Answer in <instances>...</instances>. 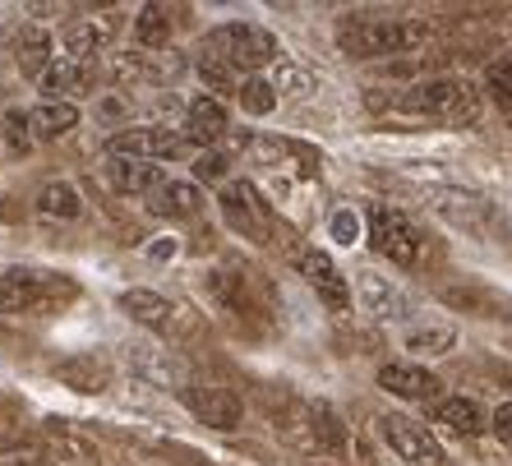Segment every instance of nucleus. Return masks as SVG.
Instances as JSON below:
<instances>
[{"label": "nucleus", "mask_w": 512, "mask_h": 466, "mask_svg": "<svg viewBox=\"0 0 512 466\" xmlns=\"http://www.w3.org/2000/svg\"><path fill=\"white\" fill-rule=\"evenodd\" d=\"M434 28L420 19H342L337 24V42L351 60H374V56H411V51L429 47Z\"/></svg>", "instance_id": "nucleus-1"}, {"label": "nucleus", "mask_w": 512, "mask_h": 466, "mask_svg": "<svg viewBox=\"0 0 512 466\" xmlns=\"http://www.w3.org/2000/svg\"><path fill=\"white\" fill-rule=\"evenodd\" d=\"M393 107L411 111V116L448 120V125H476L485 102H480V88L471 79H425V84L397 93Z\"/></svg>", "instance_id": "nucleus-2"}, {"label": "nucleus", "mask_w": 512, "mask_h": 466, "mask_svg": "<svg viewBox=\"0 0 512 466\" xmlns=\"http://www.w3.org/2000/svg\"><path fill=\"white\" fill-rule=\"evenodd\" d=\"M203 56H217L231 70H263L277 60V37L259 24H222L203 37Z\"/></svg>", "instance_id": "nucleus-3"}, {"label": "nucleus", "mask_w": 512, "mask_h": 466, "mask_svg": "<svg viewBox=\"0 0 512 466\" xmlns=\"http://www.w3.org/2000/svg\"><path fill=\"white\" fill-rule=\"evenodd\" d=\"M365 222H370V245L383 259H393L397 268H416L420 254H425V236H420V227L411 217L388 204H374Z\"/></svg>", "instance_id": "nucleus-4"}, {"label": "nucleus", "mask_w": 512, "mask_h": 466, "mask_svg": "<svg viewBox=\"0 0 512 466\" xmlns=\"http://www.w3.org/2000/svg\"><path fill=\"white\" fill-rule=\"evenodd\" d=\"M286 259L296 263V273L310 282L314 291H319V300L328 305V310H346L351 305V287H346V277L333 268V259L323 250H305V245H291L286 250Z\"/></svg>", "instance_id": "nucleus-5"}, {"label": "nucleus", "mask_w": 512, "mask_h": 466, "mask_svg": "<svg viewBox=\"0 0 512 466\" xmlns=\"http://www.w3.org/2000/svg\"><path fill=\"white\" fill-rule=\"evenodd\" d=\"M222 217L231 222V231H240V236L250 240H268L273 236V213H268V204H263L259 194H254V185H245V180H236V185H227L222 190Z\"/></svg>", "instance_id": "nucleus-6"}, {"label": "nucleus", "mask_w": 512, "mask_h": 466, "mask_svg": "<svg viewBox=\"0 0 512 466\" xmlns=\"http://www.w3.org/2000/svg\"><path fill=\"white\" fill-rule=\"evenodd\" d=\"M383 439H388V448L411 466H439L443 462L439 439H434L425 425H416V420H406V416H383Z\"/></svg>", "instance_id": "nucleus-7"}, {"label": "nucleus", "mask_w": 512, "mask_h": 466, "mask_svg": "<svg viewBox=\"0 0 512 466\" xmlns=\"http://www.w3.org/2000/svg\"><path fill=\"white\" fill-rule=\"evenodd\" d=\"M56 291H74V287H56L42 273H0V314H28V310H47V300Z\"/></svg>", "instance_id": "nucleus-8"}, {"label": "nucleus", "mask_w": 512, "mask_h": 466, "mask_svg": "<svg viewBox=\"0 0 512 466\" xmlns=\"http://www.w3.org/2000/svg\"><path fill=\"white\" fill-rule=\"evenodd\" d=\"M356 300H360V310L374 314V319H411L416 314V300L406 296L397 282H388L383 273H360Z\"/></svg>", "instance_id": "nucleus-9"}, {"label": "nucleus", "mask_w": 512, "mask_h": 466, "mask_svg": "<svg viewBox=\"0 0 512 466\" xmlns=\"http://www.w3.org/2000/svg\"><path fill=\"white\" fill-rule=\"evenodd\" d=\"M185 148V139L171 130H157V125H143V130H125L107 144L111 157H125V162H157V157H176Z\"/></svg>", "instance_id": "nucleus-10"}, {"label": "nucleus", "mask_w": 512, "mask_h": 466, "mask_svg": "<svg viewBox=\"0 0 512 466\" xmlns=\"http://www.w3.org/2000/svg\"><path fill=\"white\" fill-rule=\"evenodd\" d=\"M180 402H185L203 425H213V430H236L240 416H245L240 397L227 393V388H199V383H190V388H180Z\"/></svg>", "instance_id": "nucleus-11"}, {"label": "nucleus", "mask_w": 512, "mask_h": 466, "mask_svg": "<svg viewBox=\"0 0 512 466\" xmlns=\"http://www.w3.org/2000/svg\"><path fill=\"white\" fill-rule=\"evenodd\" d=\"M429 208L462 231H485V222L494 217L489 199H480V194H471V190H434L429 194Z\"/></svg>", "instance_id": "nucleus-12"}, {"label": "nucleus", "mask_w": 512, "mask_h": 466, "mask_svg": "<svg viewBox=\"0 0 512 466\" xmlns=\"http://www.w3.org/2000/svg\"><path fill=\"white\" fill-rule=\"evenodd\" d=\"M300 434H305V443H310V448H319V453H328V457H342L346 443H351V434H346L342 416H337L328 402H310V407H305Z\"/></svg>", "instance_id": "nucleus-13"}, {"label": "nucleus", "mask_w": 512, "mask_h": 466, "mask_svg": "<svg viewBox=\"0 0 512 466\" xmlns=\"http://www.w3.org/2000/svg\"><path fill=\"white\" fill-rule=\"evenodd\" d=\"M130 370H134V379L157 383V388L185 383V360L171 356V351L157 347V342H134L130 347Z\"/></svg>", "instance_id": "nucleus-14"}, {"label": "nucleus", "mask_w": 512, "mask_h": 466, "mask_svg": "<svg viewBox=\"0 0 512 466\" xmlns=\"http://www.w3.org/2000/svg\"><path fill=\"white\" fill-rule=\"evenodd\" d=\"M97 84V60H70L60 56L47 74H42V93L56 102V97H79V93H93Z\"/></svg>", "instance_id": "nucleus-15"}, {"label": "nucleus", "mask_w": 512, "mask_h": 466, "mask_svg": "<svg viewBox=\"0 0 512 466\" xmlns=\"http://www.w3.org/2000/svg\"><path fill=\"white\" fill-rule=\"evenodd\" d=\"M379 388L393 397H406V402H429V397H439V379L429 370H420V365H383Z\"/></svg>", "instance_id": "nucleus-16"}, {"label": "nucleus", "mask_w": 512, "mask_h": 466, "mask_svg": "<svg viewBox=\"0 0 512 466\" xmlns=\"http://www.w3.org/2000/svg\"><path fill=\"white\" fill-rule=\"evenodd\" d=\"M439 300L453 305V310H466V314H508L512 300L499 296L489 287H476V282H457V287H439Z\"/></svg>", "instance_id": "nucleus-17"}, {"label": "nucleus", "mask_w": 512, "mask_h": 466, "mask_svg": "<svg viewBox=\"0 0 512 466\" xmlns=\"http://www.w3.org/2000/svg\"><path fill=\"white\" fill-rule=\"evenodd\" d=\"M56 379L79 388V393H102L111 383V365L102 356H70L56 365Z\"/></svg>", "instance_id": "nucleus-18"}, {"label": "nucleus", "mask_w": 512, "mask_h": 466, "mask_svg": "<svg viewBox=\"0 0 512 466\" xmlns=\"http://www.w3.org/2000/svg\"><path fill=\"white\" fill-rule=\"evenodd\" d=\"M14 65L24 74H47L51 70V37L37 24L14 28Z\"/></svg>", "instance_id": "nucleus-19"}, {"label": "nucleus", "mask_w": 512, "mask_h": 466, "mask_svg": "<svg viewBox=\"0 0 512 466\" xmlns=\"http://www.w3.org/2000/svg\"><path fill=\"white\" fill-rule=\"evenodd\" d=\"M222 134H227V107H222L217 97H194L185 139H190V144H213V139H222Z\"/></svg>", "instance_id": "nucleus-20"}, {"label": "nucleus", "mask_w": 512, "mask_h": 466, "mask_svg": "<svg viewBox=\"0 0 512 466\" xmlns=\"http://www.w3.org/2000/svg\"><path fill=\"white\" fill-rule=\"evenodd\" d=\"M111 42V24H97V19H84V24H70L60 33V47L70 60H97V51H107Z\"/></svg>", "instance_id": "nucleus-21"}, {"label": "nucleus", "mask_w": 512, "mask_h": 466, "mask_svg": "<svg viewBox=\"0 0 512 466\" xmlns=\"http://www.w3.org/2000/svg\"><path fill=\"white\" fill-rule=\"evenodd\" d=\"M434 420H439V425H448L453 434H466V439H471V434H480L489 425L485 411H480V402H471V397H443L439 407H434Z\"/></svg>", "instance_id": "nucleus-22"}, {"label": "nucleus", "mask_w": 512, "mask_h": 466, "mask_svg": "<svg viewBox=\"0 0 512 466\" xmlns=\"http://www.w3.org/2000/svg\"><path fill=\"white\" fill-rule=\"evenodd\" d=\"M171 10L167 5H143L139 14H134V42H139L143 51H162L171 47Z\"/></svg>", "instance_id": "nucleus-23"}, {"label": "nucleus", "mask_w": 512, "mask_h": 466, "mask_svg": "<svg viewBox=\"0 0 512 466\" xmlns=\"http://www.w3.org/2000/svg\"><path fill=\"white\" fill-rule=\"evenodd\" d=\"M111 180H116L120 194H148V190L157 194L167 185V176H162L157 162H111Z\"/></svg>", "instance_id": "nucleus-24"}, {"label": "nucleus", "mask_w": 512, "mask_h": 466, "mask_svg": "<svg viewBox=\"0 0 512 466\" xmlns=\"http://www.w3.org/2000/svg\"><path fill=\"white\" fill-rule=\"evenodd\" d=\"M148 208H153L157 217H194L199 213V190H194L190 180H167V185L148 199Z\"/></svg>", "instance_id": "nucleus-25"}, {"label": "nucleus", "mask_w": 512, "mask_h": 466, "mask_svg": "<svg viewBox=\"0 0 512 466\" xmlns=\"http://www.w3.org/2000/svg\"><path fill=\"white\" fill-rule=\"evenodd\" d=\"M37 213L56 217V222H74V217L84 213V199H79V190H74L70 180H51V185H42V194H37Z\"/></svg>", "instance_id": "nucleus-26"}, {"label": "nucleus", "mask_w": 512, "mask_h": 466, "mask_svg": "<svg viewBox=\"0 0 512 466\" xmlns=\"http://www.w3.org/2000/svg\"><path fill=\"white\" fill-rule=\"evenodd\" d=\"M28 120H33L37 139H60V134H70L79 125V107L74 102H42V107L28 111Z\"/></svg>", "instance_id": "nucleus-27"}, {"label": "nucleus", "mask_w": 512, "mask_h": 466, "mask_svg": "<svg viewBox=\"0 0 512 466\" xmlns=\"http://www.w3.org/2000/svg\"><path fill=\"white\" fill-rule=\"evenodd\" d=\"M453 347H457V328H448V323H416V328H406V351L411 356H443Z\"/></svg>", "instance_id": "nucleus-28"}, {"label": "nucleus", "mask_w": 512, "mask_h": 466, "mask_svg": "<svg viewBox=\"0 0 512 466\" xmlns=\"http://www.w3.org/2000/svg\"><path fill=\"white\" fill-rule=\"evenodd\" d=\"M120 310L130 314L134 323H148V328H162L171 319V300H162L157 291H125L120 296Z\"/></svg>", "instance_id": "nucleus-29"}, {"label": "nucleus", "mask_w": 512, "mask_h": 466, "mask_svg": "<svg viewBox=\"0 0 512 466\" xmlns=\"http://www.w3.org/2000/svg\"><path fill=\"white\" fill-rule=\"evenodd\" d=\"M485 88L503 111H512V51H503L485 65Z\"/></svg>", "instance_id": "nucleus-30"}, {"label": "nucleus", "mask_w": 512, "mask_h": 466, "mask_svg": "<svg viewBox=\"0 0 512 466\" xmlns=\"http://www.w3.org/2000/svg\"><path fill=\"white\" fill-rule=\"evenodd\" d=\"M240 107L250 111V116H268V111L277 107V88H273V79H259V74H250L245 84H240Z\"/></svg>", "instance_id": "nucleus-31"}, {"label": "nucleus", "mask_w": 512, "mask_h": 466, "mask_svg": "<svg viewBox=\"0 0 512 466\" xmlns=\"http://www.w3.org/2000/svg\"><path fill=\"white\" fill-rule=\"evenodd\" d=\"M0 462L5 466H42L47 462V443L33 439V434H28V439H14L0 448Z\"/></svg>", "instance_id": "nucleus-32"}, {"label": "nucleus", "mask_w": 512, "mask_h": 466, "mask_svg": "<svg viewBox=\"0 0 512 466\" xmlns=\"http://www.w3.org/2000/svg\"><path fill=\"white\" fill-rule=\"evenodd\" d=\"M199 79L213 88V93H240L236 70H231V65H222L217 56H203V51H199Z\"/></svg>", "instance_id": "nucleus-33"}, {"label": "nucleus", "mask_w": 512, "mask_h": 466, "mask_svg": "<svg viewBox=\"0 0 512 466\" xmlns=\"http://www.w3.org/2000/svg\"><path fill=\"white\" fill-rule=\"evenodd\" d=\"M5 139H10L14 153L24 157L28 144H33V120H28L24 111H10V116H5Z\"/></svg>", "instance_id": "nucleus-34"}, {"label": "nucleus", "mask_w": 512, "mask_h": 466, "mask_svg": "<svg viewBox=\"0 0 512 466\" xmlns=\"http://www.w3.org/2000/svg\"><path fill=\"white\" fill-rule=\"evenodd\" d=\"M273 88H282V93H310L314 88V74L310 70H300V65H282L277 70V79H273Z\"/></svg>", "instance_id": "nucleus-35"}, {"label": "nucleus", "mask_w": 512, "mask_h": 466, "mask_svg": "<svg viewBox=\"0 0 512 466\" xmlns=\"http://www.w3.org/2000/svg\"><path fill=\"white\" fill-rule=\"evenodd\" d=\"M328 231H333L337 245H356V236H360V217L351 213V208H337L333 222H328Z\"/></svg>", "instance_id": "nucleus-36"}, {"label": "nucleus", "mask_w": 512, "mask_h": 466, "mask_svg": "<svg viewBox=\"0 0 512 466\" xmlns=\"http://www.w3.org/2000/svg\"><path fill=\"white\" fill-rule=\"evenodd\" d=\"M194 176H199V180H222V176H227V157H222V153H199Z\"/></svg>", "instance_id": "nucleus-37"}, {"label": "nucleus", "mask_w": 512, "mask_h": 466, "mask_svg": "<svg viewBox=\"0 0 512 466\" xmlns=\"http://www.w3.org/2000/svg\"><path fill=\"white\" fill-rule=\"evenodd\" d=\"M489 425H494L499 443H508V448H512V402H503V407L494 411V420H489Z\"/></svg>", "instance_id": "nucleus-38"}, {"label": "nucleus", "mask_w": 512, "mask_h": 466, "mask_svg": "<svg viewBox=\"0 0 512 466\" xmlns=\"http://www.w3.org/2000/svg\"><path fill=\"white\" fill-rule=\"evenodd\" d=\"M148 254H153V259H171V254H176V240H157Z\"/></svg>", "instance_id": "nucleus-39"}, {"label": "nucleus", "mask_w": 512, "mask_h": 466, "mask_svg": "<svg viewBox=\"0 0 512 466\" xmlns=\"http://www.w3.org/2000/svg\"><path fill=\"white\" fill-rule=\"evenodd\" d=\"M0 139H5V125H0Z\"/></svg>", "instance_id": "nucleus-40"}, {"label": "nucleus", "mask_w": 512, "mask_h": 466, "mask_svg": "<svg viewBox=\"0 0 512 466\" xmlns=\"http://www.w3.org/2000/svg\"><path fill=\"white\" fill-rule=\"evenodd\" d=\"M0 466H5V462H0Z\"/></svg>", "instance_id": "nucleus-41"}]
</instances>
